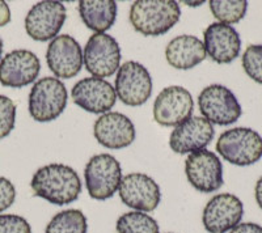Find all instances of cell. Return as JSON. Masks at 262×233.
<instances>
[{"label": "cell", "instance_id": "1", "mask_svg": "<svg viewBox=\"0 0 262 233\" xmlns=\"http://www.w3.org/2000/svg\"><path fill=\"white\" fill-rule=\"evenodd\" d=\"M33 193L49 203L64 206L75 202L81 193V181L74 168L49 164L39 168L30 182Z\"/></svg>", "mask_w": 262, "mask_h": 233}, {"label": "cell", "instance_id": "2", "mask_svg": "<svg viewBox=\"0 0 262 233\" xmlns=\"http://www.w3.org/2000/svg\"><path fill=\"white\" fill-rule=\"evenodd\" d=\"M181 9L172 0H138L130 8V22L147 37L163 36L179 22Z\"/></svg>", "mask_w": 262, "mask_h": 233}, {"label": "cell", "instance_id": "3", "mask_svg": "<svg viewBox=\"0 0 262 233\" xmlns=\"http://www.w3.org/2000/svg\"><path fill=\"white\" fill-rule=\"evenodd\" d=\"M216 151L229 164L248 167L262 157V136L248 127L227 130L216 142Z\"/></svg>", "mask_w": 262, "mask_h": 233}, {"label": "cell", "instance_id": "4", "mask_svg": "<svg viewBox=\"0 0 262 233\" xmlns=\"http://www.w3.org/2000/svg\"><path fill=\"white\" fill-rule=\"evenodd\" d=\"M69 93L57 78H42L29 93V114L37 122L57 120L67 106Z\"/></svg>", "mask_w": 262, "mask_h": 233}, {"label": "cell", "instance_id": "5", "mask_svg": "<svg viewBox=\"0 0 262 233\" xmlns=\"http://www.w3.org/2000/svg\"><path fill=\"white\" fill-rule=\"evenodd\" d=\"M84 178L91 198L106 200L119 189L122 181V168L114 156L100 153L86 162Z\"/></svg>", "mask_w": 262, "mask_h": 233}, {"label": "cell", "instance_id": "6", "mask_svg": "<svg viewBox=\"0 0 262 233\" xmlns=\"http://www.w3.org/2000/svg\"><path fill=\"white\" fill-rule=\"evenodd\" d=\"M198 106L210 123L228 126L242 116V105L231 90L221 84L206 87L198 96Z\"/></svg>", "mask_w": 262, "mask_h": 233}, {"label": "cell", "instance_id": "7", "mask_svg": "<svg viewBox=\"0 0 262 233\" xmlns=\"http://www.w3.org/2000/svg\"><path fill=\"white\" fill-rule=\"evenodd\" d=\"M83 59L86 71L93 78H109L119 68L121 48L109 34L95 33L86 42Z\"/></svg>", "mask_w": 262, "mask_h": 233}, {"label": "cell", "instance_id": "8", "mask_svg": "<svg viewBox=\"0 0 262 233\" xmlns=\"http://www.w3.org/2000/svg\"><path fill=\"white\" fill-rule=\"evenodd\" d=\"M116 95L127 106L146 104L152 93V78L140 63L128 60L119 66L116 78Z\"/></svg>", "mask_w": 262, "mask_h": 233}, {"label": "cell", "instance_id": "9", "mask_svg": "<svg viewBox=\"0 0 262 233\" xmlns=\"http://www.w3.org/2000/svg\"><path fill=\"white\" fill-rule=\"evenodd\" d=\"M185 173L190 185L201 193H214L223 186V165L211 151L190 153L185 161Z\"/></svg>", "mask_w": 262, "mask_h": 233}, {"label": "cell", "instance_id": "10", "mask_svg": "<svg viewBox=\"0 0 262 233\" xmlns=\"http://www.w3.org/2000/svg\"><path fill=\"white\" fill-rule=\"evenodd\" d=\"M66 7L60 2H39L25 17V30L34 41L46 42L59 34L66 21Z\"/></svg>", "mask_w": 262, "mask_h": 233}, {"label": "cell", "instance_id": "11", "mask_svg": "<svg viewBox=\"0 0 262 233\" xmlns=\"http://www.w3.org/2000/svg\"><path fill=\"white\" fill-rule=\"evenodd\" d=\"M243 202L236 195L223 193L209 200L202 214V223L209 233H227L242 223Z\"/></svg>", "mask_w": 262, "mask_h": 233}, {"label": "cell", "instance_id": "12", "mask_svg": "<svg viewBox=\"0 0 262 233\" xmlns=\"http://www.w3.org/2000/svg\"><path fill=\"white\" fill-rule=\"evenodd\" d=\"M194 101L190 92L179 85L164 88L154 102V120L164 127H173L190 118Z\"/></svg>", "mask_w": 262, "mask_h": 233}, {"label": "cell", "instance_id": "13", "mask_svg": "<svg viewBox=\"0 0 262 233\" xmlns=\"http://www.w3.org/2000/svg\"><path fill=\"white\" fill-rule=\"evenodd\" d=\"M118 192L122 203L140 213H151L161 200L159 185L144 173H130L122 177Z\"/></svg>", "mask_w": 262, "mask_h": 233}, {"label": "cell", "instance_id": "14", "mask_svg": "<svg viewBox=\"0 0 262 233\" xmlns=\"http://www.w3.org/2000/svg\"><path fill=\"white\" fill-rule=\"evenodd\" d=\"M46 62L54 75L60 79H71L83 67V51L79 42L69 34L58 36L49 43Z\"/></svg>", "mask_w": 262, "mask_h": 233}, {"label": "cell", "instance_id": "15", "mask_svg": "<svg viewBox=\"0 0 262 233\" xmlns=\"http://www.w3.org/2000/svg\"><path fill=\"white\" fill-rule=\"evenodd\" d=\"M71 97L79 108L93 114L109 113L116 105V89L109 81L98 78H85L75 84Z\"/></svg>", "mask_w": 262, "mask_h": 233}, {"label": "cell", "instance_id": "16", "mask_svg": "<svg viewBox=\"0 0 262 233\" xmlns=\"http://www.w3.org/2000/svg\"><path fill=\"white\" fill-rule=\"evenodd\" d=\"M41 71L38 57L29 50H13L0 62V83L8 88H23L36 80Z\"/></svg>", "mask_w": 262, "mask_h": 233}, {"label": "cell", "instance_id": "17", "mask_svg": "<svg viewBox=\"0 0 262 233\" xmlns=\"http://www.w3.org/2000/svg\"><path fill=\"white\" fill-rule=\"evenodd\" d=\"M214 127L203 116H190L177 125L169 137V146L179 155L205 150L214 139Z\"/></svg>", "mask_w": 262, "mask_h": 233}, {"label": "cell", "instance_id": "18", "mask_svg": "<svg viewBox=\"0 0 262 233\" xmlns=\"http://www.w3.org/2000/svg\"><path fill=\"white\" fill-rule=\"evenodd\" d=\"M93 135L101 146L111 150H122L135 141V127L125 114L109 111L96 120Z\"/></svg>", "mask_w": 262, "mask_h": 233}, {"label": "cell", "instance_id": "19", "mask_svg": "<svg viewBox=\"0 0 262 233\" xmlns=\"http://www.w3.org/2000/svg\"><path fill=\"white\" fill-rule=\"evenodd\" d=\"M206 54L219 64L233 62L242 50V38L232 25L212 22L203 32Z\"/></svg>", "mask_w": 262, "mask_h": 233}, {"label": "cell", "instance_id": "20", "mask_svg": "<svg viewBox=\"0 0 262 233\" xmlns=\"http://www.w3.org/2000/svg\"><path fill=\"white\" fill-rule=\"evenodd\" d=\"M203 42L194 36H179L173 38L165 49V58L169 66L177 69H190L206 59Z\"/></svg>", "mask_w": 262, "mask_h": 233}, {"label": "cell", "instance_id": "21", "mask_svg": "<svg viewBox=\"0 0 262 233\" xmlns=\"http://www.w3.org/2000/svg\"><path fill=\"white\" fill-rule=\"evenodd\" d=\"M79 13L88 29L105 33L116 22L117 3L113 0H81Z\"/></svg>", "mask_w": 262, "mask_h": 233}, {"label": "cell", "instance_id": "22", "mask_svg": "<svg viewBox=\"0 0 262 233\" xmlns=\"http://www.w3.org/2000/svg\"><path fill=\"white\" fill-rule=\"evenodd\" d=\"M88 223L80 209L60 211L46 225L45 233H86Z\"/></svg>", "mask_w": 262, "mask_h": 233}, {"label": "cell", "instance_id": "23", "mask_svg": "<svg viewBox=\"0 0 262 233\" xmlns=\"http://www.w3.org/2000/svg\"><path fill=\"white\" fill-rule=\"evenodd\" d=\"M116 229L117 233H159V224L148 214L131 211L119 216Z\"/></svg>", "mask_w": 262, "mask_h": 233}, {"label": "cell", "instance_id": "24", "mask_svg": "<svg viewBox=\"0 0 262 233\" xmlns=\"http://www.w3.org/2000/svg\"><path fill=\"white\" fill-rule=\"evenodd\" d=\"M210 9L216 20L222 24H236L244 18L248 9V2L237 0V2H221V0H211Z\"/></svg>", "mask_w": 262, "mask_h": 233}, {"label": "cell", "instance_id": "25", "mask_svg": "<svg viewBox=\"0 0 262 233\" xmlns=\"http://www.w3.org/2000/svg\"><path fill=\"white\" fill-rule=\"evenodd\" d=\"M243 68L256 83L262 84V45H250L243 54Z\"/></svg>", "mask_w": 262, "mask_h": 233}, {"label": "cell", "instance_id": "26", "mask_svg": "<svg viewBox=\"0 0 262 233\" xmlns=\"http://www.w3.org/2000/svg\"><path fill=\"white\" fill-rule=\"evenodd\" d=\"M16 105L7 96L0 95V139L8 136L15 129Z\"/></svg>", "mask_w": 262, "mask_h": 233}, {"label": "cell", "instance_id": "27", "mask_svg": "<svg viewBox=\"0 0 262 233\" xmlns=\"http://www.w3.org/2000/svg\"><path fill=\"white\" fill-rule=\"evenodd\" d=\"M0 233H32L28 220L23 216L0 215Z\"/></svg>", "mask_w": 262, "mask_h": 233}, {"label": "cell", "instance_id": "28", "mask_svg": "<svg viewBox=\"0 0 262 233\" xmlns=\"http://www.w3.org/2000/svg\"><path fill=\"white\" fill-rule=\"evenodd\" d=\"M16 199V189L9 179L0 177V213L12 206Z\"/></svg>", "mask_w": 262, "mask_h": 233}, {"label": "cell", "instance_id": "29", "mask_svg": "<svg viewBox=\"0 0 262 233\" xmlns=\"http://www.w3.org/2000/svg\"><path fill=\"white\" fill-rule=\"evenodd\" d=\"M229 233H262V227L256 223H240Z\"/></svg>", "mask_w": 262, "mask_h": 233}, {"label": "cell", "instance_id": "30", "mask_svg": "<svg viewBox=\"0 0 262 233\" xmlns=\"http://www.w3.org/2000/svg\"><path fill=\"white\" fill-rule=\"evenodd\" d=\"M11 21V11L6 2L0 0V28L7 25Z\"/></svg>", "mask_w": 262, "mask_h": 233}, {"label": "cell", "instance_id": "31", "mask_svg": "<svg viewBox=\"0 0 262 233\" xmlns=\"http://www.w3.org/2000/svg\"><path fill=\"white\" fill-rule=\"evenodd\" d=\"M254 195H256L257 204H258L259 208L262 209V176L259 177L258 181L256 183V189H254Z\"/></svg>", "mask_w": 262, "mask_h": 233}, {"label": "cell", "instance_id": "32", "mask_svg": "<svg viewBox=\"0 0 262 233\" xmlns=\"http://www.w3.org/2000/svg\"><path fill=\"white\" fill-rule=\"evenodd\" d=\"M184 4H186V6H190V7H198V6H202V4H205V2H184Z\"/></svg>", "mask_w": 262, "mask_h": 233}, {"label": "cell", "instance_id": "33", "mask_svg": "<svg viewBox=\"0 0 262 233\" xmlns=\"http://www.w3.org/2000/svg\"><path fill=\"white\" fill-rule=\"evenodd\" d=\"M2 53H3V39L0 38V57H2Z\"/></svg>", "mask_w": 262, "mask_h": 233}]
</instances>
